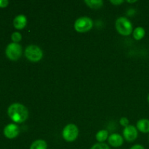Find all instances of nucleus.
<instances>
[{"label": "nucleus", "instance_id": "0eeeda50", "mask_svg": "<svg viewBox=\"0 0 149 149\" xmlns=\"http://www.w3.org/2000/svg\"><path fill=\"white\" fill-rule=\"evenodd\" d=\"M123 135L127 141L133 142L138 138V129L133 125H128L124 130Z\"/></svg>", "mask_w": 149, "mask_h": 149}, {"label": "nucleus", "instance_id": "20e7f679", "mask_svg": "<svg viewBox=\"0 0 149 149\" xmlns=\"http://www.w3.org/2000/svg\"><path fill=\"white\" fill-rule=\"evenodd\" d=\"M93 26V21L89 17H81L74 23V29L79 33H85L91 30Z\"/></svg>", "mask_w": 149, "mask_h": 149}, {"label": "nucleus", "instance_id": "1a4fd4ad", "mask_svg": "<svg viewBox=\"0 0 149 149\" xmlns=\"http://www.w3.org/2000/svg\"><path fill=\"white\" fill-rule=\"evenodd\" d=\"M27 24V18L24 15H18L13 20V26L17 30H22Z\"/></svg>", "mask_w": 149, "mask_h": 149}, {"label": "nucleus", "instance_id": "f03ea898", "mask_svg": "<svg viewBox=\"0 0 149 149\" xmlns=\"http://www.w3.org/2000/svg\"><path fill=\"white\" fill-rule=\"evenodd\" d=\"M115 27L122 36H129L133 32L132 23L126 17H120L116 20Z\"/></svg>", "mask_w": 149, "mask_h": 149}, {"label": "nucleus", "instance_id": "5701e85b", "mask_svg": "<svg viewBox=\"0 0 149 149\" xmlns=\"http://www.w3.org/2000/svg\"><path fill=\"white\" fill-rule=\"evenodd\" d=\"M148 103H149V95H148Z\"/></svg>", "mask_w": 149, "mask_h": 149}, {"label": "nucleus", "instance_id": "f8f14e48", "mask_svg": "<svg viewBox=\"0 0 149 149\" xmlns=\"http://www.w3.org/2000/svg\"><path fill=\"white\" fill-rule=\"evenodd\" d=\"M132 33H133L134 39H135V40L139 41L145 36L146 31L143 27H137L136 29H134Z\"/></svg>", "mask_w": 149, "mask_h": 149}, {"label": "nucleus", "instance_id": "423d86ee", "mask_svg": "<svg viewBox=\"0 0 149 149\" xmlns=\"http://www.w3.org/2000/svg\"><path fill=\"white\" fill-rule=\"evenodd\" d=\"M63 138L67 142H74L79 135V129L77 125L69 124L64 127L63 130Z\"/></svg>", "mask_w": 149, "mask_h": 149}, {"label": "nucleus", "instance_id": "39448f33", "mask_svg": "<svg viewBox=\"0 0 149 149\" xmlns=\"http://www.w3.org/2000/svg\"><path fill=\"white\" fill-rule=\"evenodd\" d=\"M22 52L23 50H22L21 45L14 42L9 44L5 49V54L7 58L13 61L20 59L22 55Z\"/></svg>", "mask_w": 149, "mask_h": 149}, {"label": "nucleus", "instance_id": "f257e3e1", "mask_svg": "<svg viewBox=\"0 0 149 149\" xmlns=\"http://www.w3.org/2000/svg\"><path fill=\"white\" fill-rule=\"evenodd\" d=\"M7 114L12 121L20 124L26 122L29 118V111L23 104L15 103L9 106Z\"/></svg>", "mask_w": 149, "mask_h": 149}, {"label": "nucleus", "instance_id": "4468645a", "mask_svg": "<svg viewBox=\"0 0 149 149\" xmlns=\"http://www.w3.org/2000/svg\"><path fill=\"white\" fill-rule=\"evenodd\" d=\"M84 3L92 9L100 8L103 4V1L102 0H85Z\"/></svg>", "mask_w": 149, "mask_h": 149}, {"label": "nucleus", "instance_id": "412c9836", "mask_svg": "<svg viewBox=\"0 0 149 149\" xmlns=\"http://www.w3.org/2000/svg\"><path fill=\"white\" fill-rule=\"evenodd\" d=\"M130 149H145L144 147L141 145H135L132 147Z\"/></svg>", "mask_w": 149, "mask_h": 149}, {"label": "nucleus", "instance_id": "9b49d317", "mask_svg": "<svg viewBox=\"0 0 149 149\" xmlns=\"http://www.w3.org/2000/svg\"><path fill=\"white\" fill-rule=\"evenodd\" d=\"M137 129L141 132L148 133L149 132V120L146 119H140L137 122Z\"/></svg>", "mask_w": 149, "mask_h": 149}, {"label": "nucleus", "instance_id": "4be33fe9", "mask_svg": "<svg viewBox=\"0 0 149 149\" xmlns=\"http://www.w3.org/2000/svg\"><path fill=\"white\" fill-rule=\"evenodd\" d=\"M127 1L128 3H135V2H137L138 1L135 0V1Z\"/></svg>", "mask_w": 149, "mask_h": 149}, {"label": "nucleus", "instance_id": "7ed1b4c3", "mask_svg": "<svg viewBox=\"0 0 149 149\" xmlns=\"http://www.w3.org/2000/svg\"><path fill=\"white\" fill-rule=\"evenodd\" d=\"M25 56L31 62H38L42 60L43 52L37 45H31L28 46L25 49Z\"/></svg>", "mask_w": 149, "mask_h": 149}, {"label": "nucleus", "instance_id": "a211bd4d", "mask_svg": "<svg viewBox=\"0 0 149 149\" xmlns=\"http://www.w3.org/2000/svg\"><path fill=\"white\" fill-rule=\"evenodd\" d=\"M119 122H120V124L122 125V126L125 127H126L128 126V124H129V120H128L126 117H122V119H120V121H119Z\"/></svg>", "mask_w": 149, "mask_h": 149}, {"label": "nucleus", "instance_id": "ddd939ff", "mask_svg": "<svg viewBox=\"0 0 149 149\" xmlns=\"http://www.w3.org/2000/svg\"><path fill=\"white\" fill-rule=\"evenodd\" d=\"M47 145L46 141L44 140H36L34 142L32 143L31 145L30 149H47Z\"/></svg>", "mask_w": 149, "mask_h": 149}, {"label": "nucleus", "instance_id": "6e6552de", "mask_svg": "<svg viewBox=\"0 0 149 149\" xmlns=\"http://www.w3.org/2000/svg\"><path fill=\"white\" fill-rule=\"evenodd\" d=\"M20 133L18 126L15 124H9L4 128V135L9 139L15 138Z\"/></svg>", "mask_w": 149, "mask_h": 149}, {"label": "nucleus", "instance_id": "dca6fc26", "mask_svg": "<svg viewBox=\"0 0 149 149\" xmlns=\"http://www.w3.org/2000/svg\"><path fill=\"white\" fill-rule=\"evenodd\" d=\"M11 39L14 43H18V42H20L22 39L21 33L17 31L14 32V33H13V34H12Z\"/></svg>", "mask_w": 149, "mask_h": 149}, {"label": "nucleus", "instance_id": "2eb2a0df", "mask_svg": "<svg viewBox=\"0 0 149 149\" xmlns=\"http://www.w3.org/2000/svg\"><path fill=\"white\" fill-rule=\"evenodd\" d=\"M109 138V132L106 130H102L96 134V140L99 143H103Z\"/></svg>", "mask_w": 149, "mask_h": 149}, {"label": "nucleus", "instance_id": "aec40b11", "mask_svg": "<svg viewBox=\"0 0 149 149\" xmlns=\"http://www.w3.org/2000/svg\"><path fill=\"white\" fill-rule=\"evenodd\" d=\"M110 2L111 3V4H113V5H119V4H122V3L125 2V1H123V0H111V1H110Z\"/></svg>", "mask_w": 149, "mask_h": 149}, {"label": "nucleus", "instance_id": "f3484780", "mask_svg": "<svg viewBox=\"0 0 149 149\" xmlns=\"http://www.w3.org/2000/svg\"><path fill=\"white\" fill-rule=\"evenodd\" d=\"M90 149H110L109 146L104 143H97L92 146Z\"/></svg>", "mask_w": 149, "mask_h": 149}, {"label": "nucleus", "instance_id": "9d476101", "mask_svg": "<svg viewBox=\"0 0 149 149\" xmlns=\"http://www.w3.org/2000/svg\"><path fill=\"white\" fill-rule=\"evenodd\" d=\"M108 141H109V143L113 147H120L124 143L122 135L117 133H113L108 138Z\"/></svg>", "mask_w": 149, "mask_h": 149}, {"label": "nucleus", "instance_id": "6ab92c4d", "mask_svg": "<svg viewBox=\"0 0 149 149\" xmlns=\"http://www.w3.org/2000/svg\"><path fill=\"white\" fill-rule=\"evenodd\" d=\"M9 4V1L7 0H0V7L1 8H4L7 7Z\"/></svg>", "mask_w": 149, "mask_h": 149}]
</instances>
